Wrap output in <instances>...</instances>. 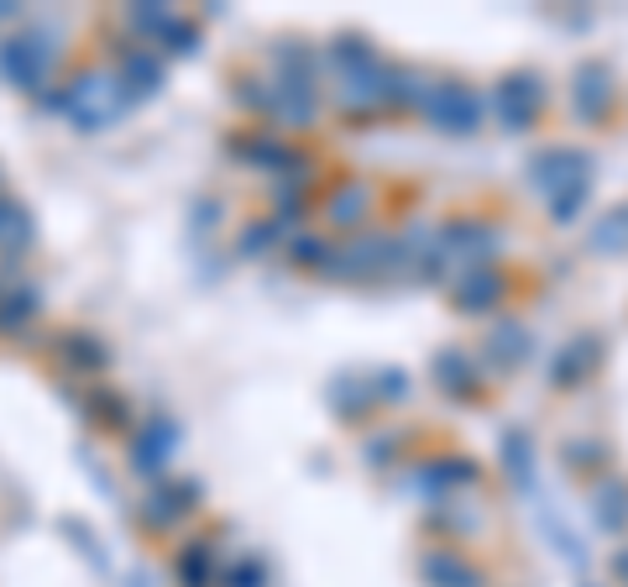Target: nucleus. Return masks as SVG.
I'll list each match as a JSON object with an SVG mask.
<instances>
[{
    "label": "nucleus",
    "instance_id": "nucleus-1",
    "mask_svg": "<svg viewBox=\"0 0 628 587\" xmlns=\"http://www.w3.org/2000/svg\"><path fill=\"white\" fill-rule=\"evenodd\" d=\"M63 111H69L78 126H105L121 111V95L105 80H95V74H90V80H78L74 90L63 95Z\"/></svg>",
    "mask_w": 628,
    "mask_h": 587
},
{
    "label": "nucleus",
    "instance_id": "nucleus-2",
    "mask_svg": "<svg viewBox=\"0 0 628 587\" xmlns=\"http://www.w3.org/2000/svg\"><path fill=\"white\" fill-rule=\"evenodd\" d=\"M48 48L42 42H32V38H17L11 48H6V74L17 84H42V74H48Z\"/></svg>",
    "mask_w": 628,
    "mask_h": 587
},
{
    "label": "nucleus",
    "instance_id": "nucleus-3",
    "mask_svg": "<svg viewBox=\"0 0 628 587\" xmlns=\"http://www.w3.org/2000/svg\"><path fill=\"white\" fill-rule=\"evenodd\" d=\"M174 446H178V430L168 426V420H153L147 426V436L137 441V472H163V462L174 457Z\"/></svg>",
    "mask_w": 628,
    "mask_h": 587
},
{
    "label": "nucleus",
    "instance_id": "nucleus-4",
    "mask_svg": "<svg viewBox=\"0 0 628 587\" xmlns=\"http://www.w3.org/2000/svg\"><path fill=\"white\" fill-rule=\"evenodd\" d=\"M32 237V221H27V210L11 200H0V247H21Z\"/></svg>",
    "mask_w": 628,
    "mask_h": 587
},
{
    "label": "nucleus",
    "instance_id": "nucleus-5",
    "mask_svg": "<svg viewBox=\"0 0 628 587\" xmlns=\"http://www.w3.org/2000/svg\"><path fill=\"white\" fill-rule=\"evenodd\" d=\"M157 80H163V74H157L153 59H142V53H132V59H126V84H132V95H153Z\"/></svg>",
    "mask_w": 628,
    "mask_h": 587
},
{
    "label": "nucleus",
    "instance_id": "nucleus-6",
    "mask_svg": "<svg viewBox=\"0 0 628 587\" xmlns=\"http://www.w3.org/2000/svg\"><path fill=\"white\" fill-rule=\"evenodd\" d=\"M189 499H195V488H184V483L163 488V493H157V499H153V525H168V520H174V514H178L174 504H189Z\"/></svg>",
    "mask_w": 628,
    "mask_h": 587
},
{
    "label": "nucleus",
    "instance_id": "nucleus-7",
    "mask_svg": "<svg viewBox=\"0 0 628 587\" xmlns=\"http://www.w3.org/2000/svg\"><path fill=\"white\" fill-rule=\"evenodd\" d=\"M178 572H184V583H189V587H205V577H210V556H205V546L189 551V556H184V567H178Z\"/></svg>",
    "mask_w": 628,
    "mask_h": 587
},
{
    "label": "nucleus",
    "instance_id": "nucleus-8",
    "mask_svg": "<svg viewBox=\"0 0 628 587\" xmlns=\"http://www.w3.org/2000/svg\"><path fill=\"white\" fill-rule=\"evenodd\" d=\"M38 304H32V294H11V304H0V325H17V321H27Z\"/></svg>",
    "mask_w": 628,
    "mask_h": 587
},
{
    "label": "nucleus",
    "instance_id": "nucleus-9",
    "mask_svg": "<svg viewBox=\"0 0 628 587\" xmlns=\"http://www.w3.org/2000/svg\"><path fill=\"white\" fill-rule=\"evenodd\" d=\"M69 352H74V363H105V352H100V346H84V336H74V342H69Z\"/></svg>",
    "mask_w": 628,
    "mask_h": 587
}]
</instances>
